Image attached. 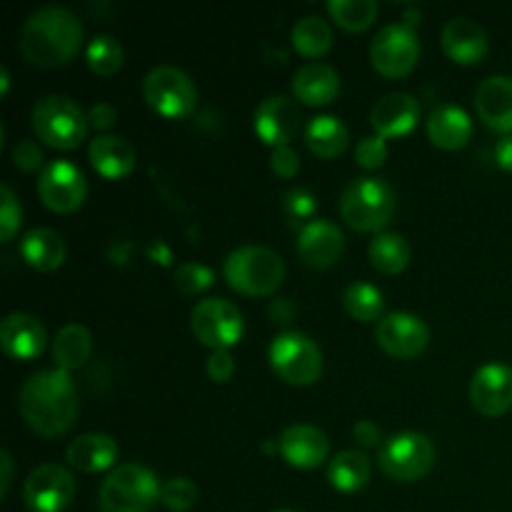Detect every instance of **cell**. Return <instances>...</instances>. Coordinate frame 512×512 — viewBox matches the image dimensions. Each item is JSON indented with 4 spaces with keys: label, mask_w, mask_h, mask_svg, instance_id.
Returning a JSON list of instances; mask_svg holds the SVG:
<instances>
[{
    "label": "cell",
    "mask_w": 512,
    "mask_h": 512,
    "mask_svg": "<svg viewBox=\"0 0 512 512\" xmlns=\"http://www.w3.org/2000/svg\"><path fill=\"white\" fill-rule=\"evenodd\" d=\"M25 423L45 438H55L73 428L78 418V390L65 370H40L30 375L18 395Z\"/></svg>",
    "instance_id": "cell-1"
},
{
    "label": "cell",
    "mask_w": 512,
    "mask_h": 512,
    "mask_svg": "<svg viewBox=\"0 0 512 512\" xmlns=\"http://www.w3.org/2000/svg\"><path fill=\"white\" fill-rule=\"evenodd\" d=\"M83 43V25L73 10L45 5L28 15L20 30V53L28 63L55 68L75 58Z\"/></svg>",
    "instance_id": "cell-2"
},
{
    "label": "cell",
    "mask_w": 512,
    "mask_h": 512,
    "mask_svg": "<svg viewBox=\"0 0 512 512\" xmlns=\"http://www.w3.org/2000/svg\"><path fill=\"white\" fill-rule=\"evenodd\" d=\"M225 280L243 295H270L280 288L285 278V263L275 250L265 245H243L225 258Z\"/></svg>",
    "instance_id": "cell-3"
},
{
    "label": "cell",
    "mask_w": 512,
    "mask_h": 512,
    "mask_svg": "<svg viewBox=\"0 0 512 512\" xmlns=\"http://www.w3.org/2000/svg\"><path fill=\"white\" fill-rule=\"evenodd\" d=\"M155 473L140 463H123L110 470L98 493L103 512H150L160 500Z\"/></svg>",
    "instance_id": "cell-4"
},
{
    "label": "cell",
    "mask_w": 512,
    "mask_h": 512,
    "mask_svg": "<svg viewBox=\"0 0 512 512\" xmlns=\"http://www.w3.org/2000/svg\"><path fill=\"white\" fill-rule=\"evenodd\" d=\"M340 215L350 228L363 233L385 228L395 215L393 188L380 178L353 180L340 195Z\"/></svg>",
    "instance_id": "cell-5"
},
{
    "label": "cell",
    "mask_w": 512,
    "mask_h": 512,
    "mask_svg": "<svg viewBox=\"0 0 512 512\" xmlns=\"http://www.w3.org/2000/svg\"><path fill=\"white\" fill-rule=\"evenodd\" d=\"M88 115L65 95H45L33 108V130L50 148L73 150L88 135Z\"/></svg>",
    "instance_id": "cell-6"
},
{
    "label": "cell",
    "mask_w": 512,
    "mask_h": 512,
    "mask_svg": "<svg viewBox=\"0 0 512 512\" xmlns=\"http://www.w3.org/2000/svg\"><path fill=\"white\" fill-rule=\"evenodd\" d=\"M435 463V445L423 433H400L383 443L378 465L390 480L415 483L425 478Z\"/></svg>",
    "instance_id": "cell-7"
},
{
    "label": "cell",
    "mask_w": 512,
    "mask_h": 512,
    "mask_svg": "<svg viewBox=\"0 0 512 512\" xmlns=\"http://www.w3.org/2000/svg\"><path fill=\"white\" fill-rule=\"evenodd\" d=\"M270 365L290 385H313L323 373V353L303 333H280L270 345Z\"/></svg>",
    "instance_id": "cell-8"
},
{
    "label": "cell",
    "mask_w": 512,
    "mask_h": 512,
    "mask_svg": "<svg viewBox=\"0 0 512 512\" xmlns=\"http://www.w3.org/2000/svg\"><path fill=\"white\" fill-rule=\"evenodd\" d=\"M143 98L160 115L183 118L198 105V88L185 70L175 65H158L145 75Z\"/></svg>",
    "instance_id": "cell-9"
},
{
    "label": "cell",
    "mask_w": 512,
    "mask_h": 512,
    "mask_svg": "<svg viewBox=\"0 0 512 512\" xmlns=\"http://www.w3.org/2000/svg\"><path fill=\"white\" fill-rule=\"evenodd\" d=\"M420 55V40L405 23H390L375 33L370 45L373 68L385 78H403L415 68Z\"/></svg>",
    "instance_id": "cell-10"
},
{
    "label": "cell",
    "mask_w": 512,
    "mask_h": 512,
    "mask_svg": "<svg viewBox=\"0 0 512 512\" xmlns=\"http://www.w3.org/2000/svg\"><path fill=\"white\" fill-rule=\"evenodd\" d=\"M195 338L213 350H225L243 338V313L230 300L208 298L200 300L190 313Z\"/></svg>",
    "instance_id": "cell-11"
},
{
    "label": "cell",
    "mask_w": 512,
    "mask_h": 512,
    "mask_svg": "<svg viewBox=\"0 0 512 512\" xmlns=\"http://www.w3.org/2000/svg\"><path fill=\"white\" fill-rule=\"evenodd\" d=\"M38 195L45 208L55 213H73L88 195V183L78 165L70 160H50L38 178Z\"/></svg>",
    "instance_id": "cell-12"
},
{
    "label": "cell",
    "mask_w": 512,
    "mask_h": 512,
    "mask_svg": "<svg viewBox=\"0 0 512 512\" xmlns=\"http://www.w3.org/2000/svg\"><path fill=\"white\" fill-rule=\"evenodd\" d=\"M75 498V478L68 468L45 463L28 475L23 488L30 512H63Z\"/></svg>",
    "instance_id": "cell-13"
},
{
    "label": "cell",
    "mask_w": 512,
    "mask_h": 512,
    "mask_svg": "<svg viewBox=\"0 0 512 512\" xmlns=\"http://www.w3.org/2000/svg\"><path fill=\"white\" fill-rule=\"evenodd\" d=\"M375 340L390 358L410 360L428 348L430 330L418 315L388 313L375 328Z\"/></svg>",
    "instance_id": "cell-14"
},
{
    "label": "cell",
    "mask_w": 512,
    "mask_h": 512,
    "mask_svg": "<svg viewBox=\"0 0 512 512\" xmlns=\"http://www.w3.org/2000/svg\"><path fill=\"white\" fill-rule=\"evenodd\" d=\"M300 125H303L300 105L285 95H270L255 110V133L275 148L288 145L300 133Z\"/></svg>",
    "instance_id": "cell-15"
},
{
    "label": "cell",
    "mask_w": 512,
    "mask_h": 512,
    "mask_svg": "<svg viewBox=\"0 0 512 512\" xmlns=\"http://www.w3.org/2000/svg\"><path fill=\"white\" fill-rule=\"evenodd\" d=\"M470 400L475 410L488 418L508 413L512 408V368L503 363H488L473 375Z\"/></svg>",
    "instance_id": "cell-16"
},
{
    "label": "cell",
    "mask_w": 512,
    "mask_h": 512,
    "mask_svg": "<svg viewBox=\"0 0 512 512\" xmlns=\"http://www.w3.org/2000/svg\"><path fill=\"white\" fill-rule=\"evenodd\" d=\"M345 235L333 220L315 218L298 235V253L310 268H330L343 255Z\"/></svg>",
    "instance_id": "cell-17"
},
{
    "label": "cell",
    "mask_w": 512,
    "mask_h": 512,
    "mask_svg": "<svg viewBox=\"0 0 512 512\" xmlns=\"http://www.w3.org/2000/svg\"><path fill=\"white\" fill-rule=\"evenodd\" d=\"M278 450L283 453V458L288 460L293 468H318L330 453V440L328 435L323 433L315 425H290V428L283 430L278 440Z\"/></svg>",
    "instance_id": "cell-18"
},
{
    "label": "cell",
    "mask_w": 512,
    "mask_h": 512,
    "mask_svg": "<svg viewBox=\"0 0 512 512\" xmlns=\"http://www.w3.org/2000/svg\"><path fill=\"white\" fill-rule=\"evenodd\" d=\"M48 343L45 325L35 315L10 313L0 325V345L15 360L38 358Z\"/></svg>",
    "instance_id": "cell-19"
},
{
    "label": "cell",
    "mask_w": 512,
    "mask_h": 512,
    "mask_svg": "<svg viewBox=\"0 0 512 512\" xmlns=\"http://www.w3.org/2000/svg\"><path fill=\"white\" fill-rule=\"evenodd\" d=\"M440 43H443V50L448 58L463 65L478 63L488 53V33H485V28L478 20L465 18V15L445 23Z\"/></svg>",
    "instance_id": "cell-20"
},
{
    "label": "cell",
    "mask_w": 512,
    "mask_h": 512,
    "mask_svg": "<svg viewBox=\"0 0 512 512\" xmlns=\"http://www.w3.org/2000/svg\"><path fill=\"white\" fill-rule=\"evenodd\" d=\"M420 120V103L410 93H388L373 105L370 123L380 138H395L405 135L418 125Z\"/></svg>",
    "instance_id": "cell-21"
},
{
    "label": "cell",
    "mask_w": 512,
    "mask_h": 512,
    "mask_svg": "<svg viewBox=\"0 0 512 512\" xmlns=\"http://www.w3.org/2000/svg\"><path fill=\"white\" fill-rule=\"evenodd\" d=\"M480 120L498 133H512V78L490 75L475 90Z\"/></svg>",
    "instance_id": "cell-22"
},
{
    "label": "cell",
    "mask_w": 512,
    "mask_h": 512,
    "mask_svg": "<svg viewBox=\"0 0 512 512\" xmlns=\"http://www.w3.org/2000/svg\"><path fill=\"white\" fill-rule=\"evenodd\" d=\"M295 98L305 105H328L340 93V75L325 63H308L293 75Z\"/></svg>",
    "instance_id": "cell-23"
},
{
    "label": "cell",
    "mask_w": 512,
    "mask_h": 512,
    "mask_svg": "<svg viewBox=\"0 0 512 512\" xmlns=\"http://www.w3.org/2000/svg\"><path fill=\"white\" fill-rule=\"evenodd\" d=\"M428 135L443 150H458L473 138V120L458 105H440L428 118Z\"/></svg>",
    "instance_id": "cell-24"
},
{
    "label": "cell",
    "mask_w": 512,
    "mask_h": 512,
    "mask_svg": "<svg viewBox=\"0 0 512 512\" xmlns=\"http://www.w3.org/2000/svg\"><path fill=\"white\" fill-rule=\"evenodd\" d=\"M68 463L83 473H100L118 458V443L105 433H88L75 438L65 453Z\"/></svg>",
    "instance_id": "cell-25"
},
{
    "label": "cell",
    "mask_w": 512,
    "mask_h": 512,
    "mask_svg": "<svg viewBox=\"0 0 512 512\" xmlns=\"http://www.w3.org/2000/svg\"><path fill=\"white\" fill-rule=\"evenodd\" d=\"M90 163L105 178H123L135 168V150L120 135H98L90 143Z\"/></svg>",
    "instance_id": "cell-26"
},
{
    "label": "cell",
    "mask_w": 512,
    "mask_h": 512,
    "mask_svg": "<svg viewBox=\"0 0 512 512\" xmlns=\"http://www.w3.org/2000/svg\"><path fill=\"white\" fill-rule=\"evenodd\" d=\"M20 255H23L30 268L48 273V270L60 268L65 263L68 248H65V240L55 230L33 228L20 240Z\"/></svg>",
    "instance_id": "cell-27"
},
{
    "label": "cell",
    "mask_w": 512,
    "mask_h": 512,
    "mask_svg": "<svg viewBox=\"0 0 512 512\" xmlns=\"http://www.w3.org/2000/svg\"><path fill=\"white\" fill-rule=\"evenodd\" d=\"M348 140V128H345L343 120L335 118V115H315V118L305 125V145L325 160L338 158V155L348 148Z\"/></svg>",
    "instance_id": "cell-28"
},
{
    "label": "cell",
    "mask_w": 512,
    "mask_h": 512,
    "mask_svg": "<svg viewBox=\"0 0 512 512\" xmlns=\"http://www.w3.org/2000/svg\"><path fill=\"white\" fill-rule=\"evenodd\" d=\"M93 353V335L85 325L70 323L58 330L53 340V360L60 370L70 373L75 368H83Z\"/></svg>",
    "instance_id": "cell-29"
},
{
    "label": "cell",
    "mask_w": 512,
    "mask_h": 512,
    "mask_svg": "<svg viewBox=\"0 0 512 512\" xmlns=\"http://www.w3.org/2000/svg\"><path fill=\"white\" fill-rule=\"evenodd\" d=\"M328 480L340 493H355L370 480V460L360 450H340L328 465Z\"/></svg>",
    "instance_id": "cell-30"
},
{
    "label": "cell",
    "mask_w": 512,
    "mask_h": 512,
    "mask_svg": "<svg viewBox=\"0 0 512 512\" xmlns=\"http://www.w3.org/2000/svg\"><path fill=\"white\" fill-rule=\"evenodd\" d=\"M370 263L380 273L395 275L408 268L410 245L400 233H380L370 243Z\"/></svg>",
    "instance_id": "cell-31"
},
{
    "label": "cell",
    "mask_w": 512,
    "mask_h": 512,
    "mask_svg": "<svg viewBox=\"0 0 512 512\" xmlns=\"http://www.w3.org/2000/svg\"><path fill=\"white\" fill-rule=\"evenodd\" d=\"M293 45L300 55L318 58V55L328 53L330 45H333V30L318 15H305L295 23Z\"/></svg>",
    "instance_id": "cell-32"
},
{
    "label": "cell",
    "mask_w": 512,
    "mask_h": 512,
    "mask_svg": "<svg viewBox=\"0 0 512 512\" xmlns=\"http://www.w3.org/2000/svg\"><path fill=\"white\" fill-rule=\"evenodd\" d=\"M383 293L370 283H350L343 293V305L355 320H378L383 313Z\"/></svg>",
    "instance_id": "cell-33"
},
{
    "label": "cell",
    "mask_w": 512,
    "mask_h": 512,
    "mask_svg": "<svg viewBox=\"0 0 512 512\" xmlns=\"http://www.w3.org/2000/svg\"><path fill=\"white\" fill-rule=\"evenodd\" d=\"M378 3L375 0H330V18L345 30H365L378 18Z\"/></svg>",
    "instance_id": "cell-34"
},
{
    "label": "cell",
    "mask_w": 512,
    "mask_h": 512,
    "mask_svg": "<svg viewBox=\"0 0 512 512\" xmlns=\"http://www.w3.org/2000/svg\"><path fill=\"white\" fill-rule=\"evenodd\" d=\"M123 45L113 35H95L85 48V60L98 75H115L123 68Z\"/></svg>",
    "instance_id": "cell-35"
},
{
    "label": "cell",
    "mask_w": 512,
    "mask_h": 512,
    "mask_svg": "<svg viewBox=\"0 0 512 512\" xmlns=\"http://www.w3.org/2000/svg\"><path fill=\"white\" fill-rule=\"evenodd\" d=\"M160 503L173 512H185L198 503V488L188 478H170L160 488Z\"/></svg>",
    "instance_id": "cell-36"
},
{
    "label": "cell",
    "mask_w": 512,
    "mask_h": 512,
    "mask_svg": "<svg viewBox=\"0 0 512 512\" xmlns=\"http://www.w3.org/2000/svg\"><path fill=\"white\" fill-rule=\"evenodd\" d=\"M20 220H23V208H20L18 198L8 185H0V240L8 243L13 235L18 233Z\"/></svg>",
    "instance_id": "cell-37"
},
{
    "label": "cell",
    "mask_w": 512,
    "mask_h": 512,
    "mask_svg": "<svg viewBox=\"0 0 512 512\" xmlns=\"http://www.w3.org/2000/svg\"><path fill=\"white\" fill-rule=\"evenodd\" d=\"M213 280V270L200 263H183L175 270V285L188 295L203 293V290H208L213 285Z\"/></svg>",
    "instance_id": "cell-38"
},
{
    "label": "cell",
    "mask_w": 512,
    "mask_h": 512,
    "mask_svg": "<svg viewBox=\"0 0 512 512\" xmlns=\"http://www.w3.org/2000/svg\"><path fill=\"white\" fill-rule=\"evenodd\" d=\"M355 160H358V165H363V168L368 170L380 168V165L388 160V145H385V138H380V135H368V138L360 140L358 148H355Z\"/></svg>",
    "instance_id": "cell-39"
},
{
    "label": "cell",
    "mask_w": 512,
    "mask_h": 512,
    "mask_svg": "<svg viewBox=\"0 0 512 512\" xmlns=\"http://www.w3.org/2000/svg\"><path fill=\"white\" fill-rule=\"evenodd\" d=\"M283 208L290 218H310L315 213V198L303 188H293L283 195Z\"/></svg>",
    "instance_id": "cell-40"
},
{
    "label": "cell",
    "mask_w": 512,
    "mask_h": 512,
    "mask_svg": "<svg viewBox=\"0 0 512 512\" xmlns=\"http://www.w3.org/2000/svg\"><path fill=\"white\" fill-rule=\"evenodd\" d=\"M13 160L20 170L33 173V170H38L40 165H43V150H40V145L33 143V140H18V143L13 145Z\"/></svg>",
    "instance_id": "cell-41"
},
{
    "label": "cell",
    "mask_w": 512,
    "mask_h": 512,
    "mask_svg": "<svg viewBox=\"0 0 512 512\" xmlns=\"http://www.w3.org/2000/svg\"><path fill=\"white\" fill-rule=\"evenodd\" d=\"M270 165H273V173L280 175V178H293L300 170V158L290 145H280V148H273Z\"/></svg>",
    "instance_id": "cell-42"
},
{
    "label": "cell",
    "mask_w": 512,
    "mask_h": 512,
    "mask_svg": "<svg viewBox=\"0 0 512 512\" xmlns=\"http://www.w3.org/2000/svg\"><path fill=\"white\" fill-rule=\"evenodd\" d=\"M235 373V360L228 350H215L208 358V375L213 383H228Z\"/></svg>",
    "instance_id": "cell-43"
},
{
    "label": "cell",
    "mask_w": 512,
    "mask_h": 512,
    "mask_svg": "<svg viewBox=\"0 0 512 512\" xmlns=\"http://www.w3.org/2000/svg\"><path fill=\"white\" fill-rule=\"evenodd\" d=\"M115 120H118V113H115L113 105H108V103L93 105V108H90V113H88L90 128H95V130L113 128Z\"/></svg>",
    "instance_id": "cell-44"
},
{
    "label": "cell",
    "mask_w": 512,
    "mask_h": 512,
    "mask_svg": "<svg viewBox=\"0 0 512 512\" xmlns=\"http://www.w3.org/2000/svg\"><path fill=\"white\" fill-rule=\"evenodd\" d=\"M353 438L360 445H365V448H373V445H378L383 440V433H380V428L373 420H360V423L353 425Z\"/></svg>",
    "instance_id": "cell-45"
},
{
    "label": "cell",
    "mask_w": 512,
    "mask_h": 512,
    "mask_svg": "<svg viewBox=\"0 0 512 512\" xmlns=\"http://www.w3.org/2000/svg\"><path fill=\"white\" fill-rule=\"evenodd\" d=\"M495 160H498L500 168L512 173V135H505L503 140H498V145H495Z\"/></svg>",
    "instance_id": "cell-46"
},
{
    "label": "cell",
    "mask_w": 512,
    "mask_h": 512,
    "mask_svg": "<svg viewBox=\"0 0 512 512\" xmlns=\"http://www.w3.org/2000/svg\"><path fill=\"white\" fill-rule=\"evenodd\" d=\"M0 470H3V475H0V495H5L10 488V480H13V460L5 450L0 453Z\"/></svg>",
    "instance_id": "cell-47"
},
{
    "label": "cell",
    "mask_w": 512,
    "mask_h": 512,
    "mask_svg": "<svg viewBox=\"0 0 512 512\" xmlns=\"http://www.w3.org/2000/svg\"><path fill=\"white\" fill-rule=\"evenodd\" d=\"M270 315H273V320H278V323H290V318H293V305H290L288 300H275V303L270 305Z\"/></svg>",
    "instance_id": "cell-48"
},
{
    "label": "cell",
    "mask_w": 512,
    "mask_h": 512,
    "mask_svg": "<svg viewBox=\"0 0 512 512\" xmlns=\"http://www.w3.org/2000/svg\"><path fill=\"white\" fill-rule=\"evenodd\" d=\"M403 20H405V25H408V28H413V25H418L420 20H423V13H420L418 8H405Z\"/></svg>",
    "instance_id": "cell-49"
},
{
    "label": "cell",
    "mask_w": 512,
    "mask_h": 512,
    "mask_svg": "<svg viewBox=\"0 0 512 512\" xmlns=\"http://www.w3.org/2000/svg\"><path fill=\"white\" fill-rule=\"evenodd\" d=\"M0 93H8V70H0Z\"/></svg>",
    "instance_id": "cell-50"
},
{
    "label": "cell",
    "mask_w": 512,
    "mask_h": 512,
    "mask_svg": "<svg viewBox=\"0 0 512 512\" xmlns=\"http://www.w3.org/2000/svg\"><path fill=\"white\" fill-rule=\"evenodd\" d=\"M275 512H298V510H275Z\"/></svg>",
    "instance_id": "cell-51"
}]
</instances>
